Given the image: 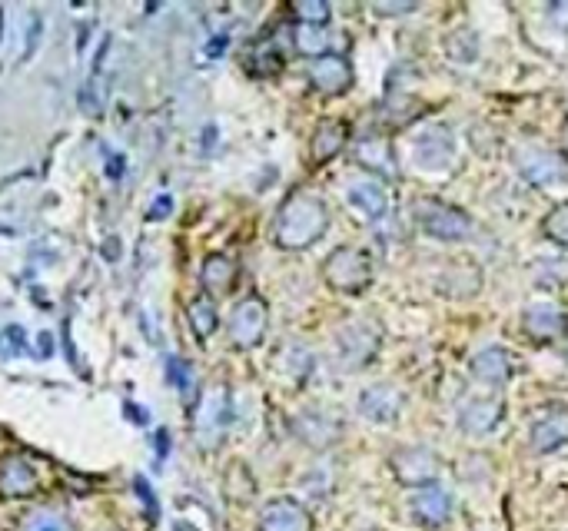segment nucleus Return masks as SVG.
Instances as JSON below:
<instances>
[{
	"label": "nucleus",
	"instance_id": "f257e3e1",
	"mask_svg": "<svg viewBox=\"0 0 568 531\" xmlns=\"http://www.w3.org/2000/svg\"><path fill=\"white\" fill-rule=\"evenodd\" d=\"M326 229H329L326 203L313 193H293L280 206V216H276V226H273V239H276V246H283V249H303V246H313Z\"/></svg>",
	"mask_w": 568,
	"mask_h": 531
},
{
	"label": "nucleus",
	"instance_id": "f03ea898",
	"mask_svg": "<svg viewBox=\"0 0 568 531\" xmlns=\"http://www.w3.org/2000/svg\"><path fill=\"white\" fill-rule=\"evenodd\" d=\"M373 256L359 246H339L329 253L326 266H323V276L326 283L343 296H356L373 283Z\"/></svg>",
	"mask_w": 568,
	"mask_h": 531
},
{
	"label": "nucleus",
	"instance_id": "7ed1b4c3",
	"mask_svg": "<svg viewBox=\"0 0 568 531\" xmlns=\"http://www.w3.org/2000/svg\"><path fill=\"white\" fill-rule=\"evenodd\" d=\"M412 160H416L422 173L449 170L452 160H456V137H452V130L442 127V123L419 130L416 140H412Z\"/></svg>",
	"mask_w": 568,
	"mask_h": 531
},
{
	"label": "nucleus",
	"instance_id": "20e7f679",
	"mask_svg": "<svg viewBox=\"0 0 568 531\" xmlns=\"http://www.w3.org/2000/svg\"><path fill=\"white\" fill-rule=\"evenodd\" d=\"M416 220L429 236H436V239H462V236H469V229H472V220L466 213L449 203H442V200H429V196L416 203Z\"/></svg>",
	"mask_w": 568,
	"mask_h": 531
},
{
	"label": "nucleus",
	"instance_id": "39448f33",
	"mask_svg": "<svg viewBox=\"0 0 568 531\" xmlns=\"http://www.w3.org/2000/svg\"><path fill=\"white\" fill-rule=\"evenodd\" d=\"M392 472L402 485L409 488H426V485H436L439 478V458L436 452L429 449H399L392 455Z\"/></svg>",
	"mask_w": 568,
	"mask_h": 531
},
{
	"label": "nucleus",
	"instance_id": "423d86ee",
	"mask_svg": "<svg viewBox=\"0 0 568 531\" xmlns=\"http://www.w3.org/2000/svg\"><path fill=\"white\" fill-rule=\"evenodd\" d=\"M266 319H270V312H266L263 299H243V303L233 309V319H230V336L236 346L240 349L256 346V342L266 336Z\"/></svg>",
	"mask_w": 568,
	"mask_h": 531
},
{
	"label": "nucleus",
	"instance_id": "0eeeda50",
	"mask_svg": "<svg viewBox=\"0 0 568 531\" xmlns=\"http://www.w3.org/2000/svg\"><path fill=\"white\" fill-rule=\"evenodd\" d=\"M309 83H313L319 93L339 97V93H346L353 87V64L339 54L319 57V60H313V67H309Z\"/></svg>",
	"mask_w": 568,
	"mask_h": 531
},
{
	"label": "nucleus",
	"instance_id": "6e6552de",
	"mask_svg": "<svg viewBox=\"0 0 568 531\" xmlns=\"http://www.w3.org/2000/svg\"><path fill=\"white\" fill-rule=\"evenodd\" d=\"M346 196L366 220H382L389 213V186L379 176H356Z\"/></svg>",
	"mask_w": 568,
	"mask_h": 531
},
{
	"label": "nucleus",
	"instance_id": "1a4fd4ad",
	"mask_svg": "<svg viewBox=\"0 0 568 531\" xmlns=\"http://www.w3.org/2000/svg\"><path fill=\"white\" fill-rule=\"evenodd\" d=\"M409 512L416 522H422L426 528H439L449 522L452 515V498L442 492L439 485H426V488H416L409 495Z\"/></svg>",
	"mask_w": 568,
	"mask_h": 531
},
{
	"label": "nucleus",
	"instance_id": "9d476101",
	"mask_svg": "<svg viewBox=\"0 0 568 531\" xmlns=\"http://www.w3.org/2000/svg\"><path fill=\"white\" fill-rule=\"evenodd\" d=\"M522 326L535 342H555L565 332V312L555 303H532L522 312Z\"/></svg>",
	"mask_w": 568,
	"mask_h": 531
},
{
	"label": "nucleus",
	"instance_id": "9b49d317",
	"mask_svg": "<svg viewBox=\"0 0 568 531\" xmlns=\"http://www.w3.org/2000/svg\"><path fill=\"white\" fill-rule=\"evenodd\" d=\"M359 409L373 422H392L406 409V395H402L396 385H369V389L359 395Z\"/></svg>",
	"mask_w": 568,
	"mask_h": 531
},
{
	"label": "nucleus",
	"instance_id": "f8f14e48",
	"mask_svg": "<svg viewBox=\"0 0 568 531\" xmlns=\"http://www.w3.org/2000/svg\"><path fill=\"white\" fill-rule=\"evenodd\" d=\"M356 163L363 166V170H369L373 176H396L399 166H396V153H392V143L389 137H363L356 143Z\"/></svg>",
	"mask_w": 568,
	"mask_h": 531
},
{
	"label": "nucleus",
	"instance_id": "ddd939ff",
	"mask_svg": "<svg viewBox=\"0 0 568 531\" xmlns=\"http://www.w3.org/2000/svg\"><path fill=\"white\" fill-rule=\"evenodd\" d=\"M568 442V409H545L539 419L532 422V445L535 452H552Z\"/></svg>",
	"mask_w": 568,
	"mask_h": 531
},
{
	"label": "nucleus",
	"instance_id": "4468645a",
	"mask_svg": "<svg viewBox=\"0 0 568 531\" xmlns=\"http://www.w3.org/2000/svg\"><path fill=\"white\" fill-rule=\"evenodd\" d=\"M260 531H313V518L293 498H280L263 512Z\"/></svg>",
	"mask_w": 568,
	"mask_h": 531
},
{
	"label": "nucleus",
	"instance_id": "2eb2a0df",
	"mask_svg": "<svg viewBox=\"0 0 568 531\" xmlns=\"http://www.w3.org/2000/svg\"><path fill=\"white\" fill-rule=\"evenodd\" d=\"M462 429L469 435H485L502 422V402L499 399H469L459 412Z\"/></svg>",
	"mask_w": 568,
	"mask_h": 531
},
{
	"label": "nucleus",
	"instance_id": "dca6fc26",
	"mask_svg": "<svg viewBox=\"0 0 568 531\" xmlns=\"http://www.w3.org/2000/svg\"><path fill=\"white\" fill-rule=\"evenodd\" d=\"M472 376H475V382H482V385H505V382H509V376H512L509 352L499 349V346L482 349L479 356L472 359Z\"/></svg>",
	"mask_w": 568,
	"mask_h": 531
},
{
	"label": "nucleus",
	"instance_id": "f3484780",
	"mask_svg": "<svg viewBox=\"0 0 568 531\" xmlns=\"http://www.w3.org/2000/svg\"><path fill=\"white\" fill-rule=\"evenodd\" d=\"M349 143V127L343 120H323L313 133V147H309V156H313V163H326L333 160V156L343 150Z\"/></svg>",
	"mask_w": 568,
	"mask_h": 531
},
{
	"label": "nucleus",
	"instance_id": "a211bd4d",
	"mask_svg": "<svg viewBox=\"0 0 568 531\" xmlns=\"http://www.w3.org/2000/svg\"><path fill=\"white\" fill-rule=\"evenodd\" d=\"M376 349H379V332L376 329H369V326H349L343 332V359H346V366H363V362H369L376 356Z\"/></svg>",
	"mask_w": 568,
	"mask_h": 531
},
{
	"label": "nucleus",
	"instance_id": "6ab92c4d",
	"mask_svg": "<svg viewBox=\"0 0 568 531\" xmlns=\"http://www.w3.org/2000/svg\"><path fill=\"white\" fill-rule=\"evenodd\" d=\"M519 170L529 176L532 183H555L565 176V163L559 160L555 153L549 150H525L522 160H519Z\"/></svg>",
	"mask_w": 568,
	"mask_h": 531
},
{
	"label": "nucleus",
	"instance_id": "aec40b11",
	"mask_svg": "<svg viewBox=\"0 0 568 531\" xmlns=\"http://www.w3.org/2000/svg\"><path fill=\"white\" fill-rule=\"evenodd\" d=\"M296 50L303 57H326L329 54V27L326 24H296Z\"/></svg>",
	"mask_w": 568,
	"mask_h": 531
},
{
	"label": "nucleus",
	"instance_id": "412c9836",
	"mask_svg": "<svg viewBox=\"0 0 568 531\" xmlns=\"http://www.w3.org/2000/svg\"><path fill=\"white\" fill-rule=\"evenodd\" d=\"M203 283H206V289H213V293H226V289L236 283V266L226 256H210L206 259Z\"/></svg>",
	"mask_w": 568,
	"mask_h": 531
},
{
	"label": "nucleus",
	"instance_id": "4be33fe9",
	"mask_svg": "<svg viewBox=\"0 0 568 531\" xmlns=\"http://www.w3.org/2000/svg\"><path fill=\"white\" fill-rule=\"evenodd\" d=\"M446 47H449V57L456 60V64H472V60L479 57V40H475V34L469 27H459L456 34L446 40Z\"/></svg>",
	"mask_w": 568,
	"mask_h": 531
},
{
	"label": "nucleus",
	"instance_id": "5701e85b",
	"mask_svg": "<svg viewBox=\"0 0 568 531\" xmlns=\"http://www.w3.org/2000/svg\"><path fill=\"white\" fill-rule=\"evenodd\" d=\"M190 319H193V332L200 339H206L210 332L216 329V312L210 306V299H196V303H190Z\"/></svg>",
	"mask_w": 568,
	"mask_h": 531
},
{
	"label": "nucleus",
	"instance_id": "b1692460",
	"mask_svg": "<svg viewBox=\"0 0 568 531\" xmlns=\"http://www.w3.org/2000/svg\"><path fill=\"white\" fill-rule=\"evenodd\" d=\"M542 233L549 236L552 243H559V246L568 249V203L555 206L552 216H549V220H545V226H542Z\"/></svg>",
	"mask_w": 568,
	"mask_h": 531
},
{
	"label": "nucleus",
	"instance_id": "393cba45",
	"mask_svg": "<svg viewBox=\"0 0 568 531\" xmlns=\"http://www.w3.org/2000/svg\"><path fill=\"white\" fill-rule=\"evenodd\" d=\"M293 14L299 17V24H329V4H323V0L293 4Z\"/></svg>",
	"mask_w": 568,
	"mask_h": 531
},
{
	"label": "nucleus",
	"instance_id": "a878e982",
	"mask_svg": "<svg viewBox=\"0 0 568 531\" xmlns=\"http://www.w3.org/2000/svg\"><path fill=\"white\" fill-rule=\"evenodd\" d=\"M170 369H173V382H177L180 389H190V366H187V362L173 359V362H170Z\"/></svg>",
	"mask_w": 568,
	"mask_h": 531
},
{
	"label": "nucleus",
	"instance_id": "bb28decb",
	"mask_svg": "<svg viewBox=\"0 0 568 531\" xmlns=\"http://www.w3.org/2000/svg\"><path fill=\"white\" fill-rule=\"evenodd\" d=\"M170 210H173V200L170 196H160V200L150 206V220H167Z\"/></svg>",
	"mask_w": 568,
	"mask_h": 531
},
{
	"label": "nucleus",
	"instance_id": "cd10ccee",
	"mask_svg": "<svg viewBox=\"0 0 568 531\" xmlns=\"http://www.w3.org/2000/svg\"><path fill=\"white\" fill-rule=\"evenodd\" d=\"M416 4H376L379 14H409V10Z\"/></svg>",
	"mask_w": 568,
	"mask_h": 531
},
{
	"label": "nucleus",
	"instance_id": "c85d7f7f",
	"mask_svg": "<svg viewBox=\"0 0 568 531\" xmlns=\"http://www.w3.org/2000/svg\"><path fill=\"white\" fill-rule=\"evenodd\" d=\"M565 156H568V123H565Z\"/></svg>",
	"mask_w": 568,
	"mask_h": 531
}]
</instances>
